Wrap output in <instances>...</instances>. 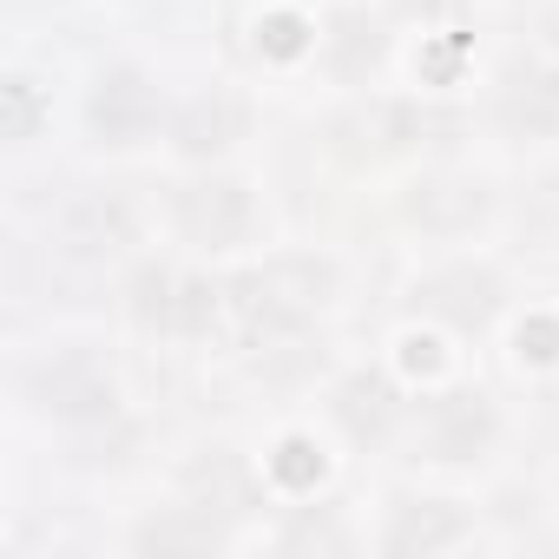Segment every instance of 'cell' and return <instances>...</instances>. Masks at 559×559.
Masks as SVG:
<instances>
[{"label":"cell","instance_id":"cell-1","mask_svg":"<svg viewBox=\"0 0 559 559\" xmlns=\"http://www.w3.org/2000/svg\"><path fill=\"white\" fill-rule=\"evenodd\" d=\"M21 402L40 421H60V428H99V421L119 415L126 382H119L106 349H93V343H47V349H34L21 362Z\"/></svg>","mask_w":559,"mask_h":559},{"label":"cell","instance_id":"cell-2","mask_svg":"<svg viewBox=\"0 0 559 559\" xmlns=\"http://www.w3.org/2000/svg\"><path fill=\"white\" fill-rule=\"evenodd\" d=\"M336 297V270L317 257H270L224 284V317H237L243 336H284L323 317Z\"/></svg>","mask_w":559,"mask_h":559},{"label":"cell","instance_id":"cell-3","mask_svg":"<svg viewBox=\"0 0 559 559\" xmlns=\"http://www.w3.org/2000/svg\"><path fill=\"white\" fill-rule=\"evenodd\" d=\"M171 237L191 250V257H230V250H250L263 237V198L250 178L237 171H211L198 165L178 191H171Z\"/></svg>","mask_w":559,"mask_h":559},{"label":"cell","instance_id":"cell-4","mask_svg":"<svg viewBox=\"0 0 559 559\" xmlns=\"http://www.w3.org/2000/svg\"><path fill=\"white\" fill-rule=\"evenodd\" d=\"M402 428H408L415 461H428V467H480V461H493V448L507 435L493 395L467 389V382H448V389H428L421 402H408Z\"/></svg>","mask_w":559,"mask_h":559},{"label":"cell","instance_id":"cell-5","mask_svg":"<svg viewBox=\"0 0 559 559\" xmlns=\"http://www.w3.org/2000/svg\"><path fill=\"white\" fill-rule=\"evenodd\" d=\"M408 310L421 323L448 330V336H487L500 323V310H507V276L487 257H474V250L441 257L408 284Z\"/></svg>","mask_w":559,"mask_h":559},{"label":"cell","instance_id":"cell-6","mask_svg":"<svg viewBox=\"0 0 559 559\" xmlns=\"http://www.w3.org/2000/svg\"><path fill=\"white\" fill-rule=\"evenodd\" d=\"M126 317L145 336L198 343L224 317V284H211L204 270H185V263H139L126 284Z\"/></svg>","mask_w":559,"mask_h":559},{"label":"cell","instance_id":"cell-7","mask_svg":"<svg viewBox=\"0 0 559 559\" xmlns=\"http://www.w3.org/2000/svg\"><path fill=\"white\" fill-rule=\"evenodd\" d=\"M487 132L520 152L559 145V60L546 53L500 60V73L487 80Z\"/></svg>","mask_w":559,"mask_h":559},{"label":"cell","instance_id":"cell-8","mask_svg":"<svg viewBox=\"0 0 559 559\" xmlns=\"http://www.w3.org/2000/svg\"><path fill=\"white\" fill-rule=\"evenodd\" d=\"M86 132L99 152H139L165 132V86L139 60H112L86 86Z\"/></svg>","mask_w":559,"mask_h":559},{"label":"cell","instance_id":"cell-9","mask_svg":"<svg viewBox=\"0 0 559 559\" xmlns=\"http://www.w3.org/2000/svg\"><path fill=\"white\" fill-rule=\"evenodd\" d=\"M480 539V520H474V507L467 500H448V493H402V500H389V513H382V533H376V546L382 552H395V559H428V552H461V546H474Z\"/></svg>","mask_w":559,"mask_h":559},{"label":"cell","instance_id":"cell-10","mask_svg":"<svg viewBox=\"0 0 559 559\" xmlns=\"http://www.w3.org/2000/svg\"><path fill=\"white\" fill-rule=\"evenodd\" d=\"M487 211H493V191H487L474 171H428V178H415V191L402 198V217H408L421 237H435V243H467V237L487 224Z\"/></svg>","mask_w":559,"mask_h":559},{"label":"cell","instance_id":"cell-11","mask_svg":"<svg viewBox=\"0 0 559 559\" xmlns=\"http://www.w3.org/2000/svg\"><path fill=\"white\" fill-rule=\"evenodd\" d=\"M330 415H336V428H343L349 441H369V435H389V428H402L408 402L395 395V382H389V376H369V369H356V376H343V382H336V395H330Z\"/></svg>","mask_w":559,"mask_h":559},{"label":"cell","instance_id":"cell-12","mask_svg":"<svg viewBox=\"0 0 559 559\" xmlns=\"http://www.w3.org/2000/svg\"><path fill=\"white\" fill-rule=\"evenodd\" d=\"M237 126H243V112H237L224 93H204V99H191V106L178 112V145H185L191 158H217V152H230Z\"/></svg>","mask_w":559,"mask_h":559},{"label":"cell","instance_id":"cell-13","mask_svg":"<svg viewBox=\"0 0 559 559\" xmlns=\"http://www.w3.org/2000/svg\"><path fill=\"white\" fill-rule=\"evenodd\" d=\"M310 53H317V21H304V14H290V8H276V14L257 21V60L297 67V60H310Z\"/></svg>","mask_w":559,"mask_h":559},{"label":"cell","instance_id":"cell-14","mask_svg":"<svg viewBox=\"0 0 559 559\" xmlns=\"http://www.w3.org/2000/svg\"><path fill=\"white\" fill-rule=\"evenodd\" d=\"M270 480L276 487H284V493H310V487H323V448H317V435H284V441H276L270 448Z\"/></svg>","mask_w":559,"mask_h":559},{"label":"cell","instance_id":"cell-15","mask_svg":"<svg viewBox=\"0 0 559 559\" xmlns=\"http://www.w3.org/2000/svg\"><path fill=\"white\" fill-rule=\"evenodd\" d=\"M513 362L533 369V376L559 369V310H526L513 323Z\"/></svg>","mask_w":559,"mask_h":559},{"label":"cell","instance_id":"cell-16","mask_svg":"<svg viewBox=\"0 0 559 559\" xmlns=\"http://www.w3.org/2000/svg\"><path fill=\"white\" fill-rule=\"evenodd\" d=\"M0 106H8V145H34L40 139V86L34 73H14L0 86Z\"/></svg>","mask_w":559,"mask_h":559},{"label":"cell","instance_id":"cell-17","mask_svg":"<svg viewBox=\"0 0 559 559\" xmlns=\"http://www.w3.org/2000/svg\"><path fill=\"white\" fill-rule=\"evenodd\" d=\"M395 8H402L408 21H421V27H435V21H441V14L454 8V0H395Z\"/></svg>","mask_w":559,"mask_h":559}]
</instances>
